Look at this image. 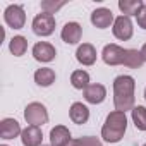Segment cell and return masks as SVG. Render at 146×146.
<instances>
[{"instance_id": "31", "label": "cell", "mask_w": 146, "mask_h": 146, "mask_svg": "<svg viewBox=\"0 0 146 146\" xmlns=\"http://www.w3.org/2000/svg\"><path fill=\"white\" fill-rule=\"evenodd\" d=\"M143 146H146V143H144V144H143Z\"/></svg>"}, {"instance_id": "29", "label": "cell", "mask_w": 146, "mask_h": 146, "mask_svg": "<svg viewBox=\"0 0 146 146\" xmlns=\"http://www.w3.org/2000/svg\"><path fill=\"white\" fill-rule=\"evenodd\" d=\"M43 146H52V144H43Z\"/></svg>"}, {"instance_id": "22", "label": "cell", "mask_w": 146, "mask_h": 146, "mask_svg": "<svg viewBox=\"0 0 146 146\" xmlns=\"http://www.w3.org/2000/svg\"><path fill=\"white\" fill-rule=\"evenodd\" d=\"M131 115H132V122H134L136 129L146 131V107H143V105L134 107L131 110Z\"/></svg>"}, {"instance_id": "7", "label": "cell", "mask_w": 146, "mask_h": 146, "mask_svg": "<svg viewBox=\"0 0 146 146\" xmlns=\"http://www.w3.org/2000/svg\"><path fill=\"white\" fill-rule=\"evenodd\" d=\"M125 48L115 45V43H110V45H105L103 50H102V58L107 65H124V58H125Z\"/></svg>"}, {"instance_id": "15", "label": "cell", "mask_w": 146, "mask_h": 146, "mask_svg": "<svg viewBox=\"0 0 146 146\" xmlns=\"http://www.w3.org/2000/svg\"><path fill=\"white\" fill-rule=\"evenodd\" d=\"M69 117H70L72 122L78 124V125L86 124L88 119H90V108L84 103H81V102H74L70 105V108H69Z\"/></svg>"}, {"instance_id": "20", "label": "cell", "mask_w": 146, "mask_h": 146, "mask_svg": "<svg viewBox=\"0 0 146 146\" xmlns=\"http://www.w3.org/2000/svg\"><path fill=\"white\" fill-rule=\"evenodd\" d=\"M70 84H72V88H76V90H86L88 86H90V74L86 70H83V69H79V70H74L70 74Z\"/></svg>"}, {"instance_id": "25", "label": "cell", "mask_w": 146, "mask_h": 146, "mask_svg": "<svg viewBox=\"0 0 146 146\" xmlns=\"http://www.w3.org/2000/svg\"><path fill=\"white\" fill-rule=\"evenodd\" d=\"M81 143H83V146H102V141L95 136H84V137H81Z\"/></svg>"}, {"instance_id": "23", "label": "cell", "mask_w": 146, "mask_h": 146, "mask_svg": "<svg viewBox=\"0 0 146 146\" xmlns=\"http://www.w3.org/2000/svg\"><path fill=\"white\" fill-rule=\"evenodd\" d=\"M64 5H65L64 0H60V2H55V0H43V2H41V11L53 16V14H55L58 9H62Z\"/></svg>"}, {"instance_id": "19", "label": "cell", "mask_w": 146, "mask_h": 146, "mask_svg": "<svg viewBox=\"0 0 146 146\" xmlns=\"http://www.w3.org/2000/svg\"><path fill=\"white\" fill-rule=\"evenodd\" d=\"M144 64V57L141 53V50L136 48H127L125 52V58H124V65L129 69H139Z\"/></svg>"}, {"instance_id": "26", "label": "cell", "mask_w": 146, "mask_h": 146, "mask_svg": "<svg viewBox=\"0 0 146 146\" xmlns=\"http://www.w3.org/2000/svg\"><path fill=\"white\" fill-rule=\"evenodd\" d=\"M65 146H83V143H81V137L79 139H70Z\"/></svg>"}, {"instance_id": "8", "label": "cell", "mask_w": 146, "mask_h": 146, "mask_svg": "<svg viewBox=\"0 0 146 146\" xmlns=\"http://www.w3.org/2000/svg\"><path fill=\"white\" fill-rule=\"evenodd\" d=\"M81 36H83V28L76 21L65 23L64 28H62V31H60V38L67 45H76V43H79L81 41Z\"/></svg>"}, {"instance_id": "28", "label": "cell", "mask_w": 146, "mask_h": 146, "mask_svg": "<svg viewBox=\"0 0 146 146\" xmlns=\"http://www.w3.org/2000/svg\"><path fill=\"white\" fill-rule=\"evenodd\" d=\"M144 100H146V88H144Z\"/></svg>"}, {"instance_id": "12", "label": "cell", "mask_w": 146, "mask_h": 146, "mask_svg": "<svg viewBox=\"0 0 146 146\" xmlns=\"http://www.w3.org/2000/svg\"><path fill=\"white\" fill-rule=\"evenodd\" d=\"M21 134H23V129L16 119H11V117L2 119V122H0V137L2 139H14Z\"/></svg>"}, {"instance_id": "17", "label": "cell", "mask_w": 146, "mask_h": 146, "mask_svg": "<svg viewBox=\"0 0 146 146\" xmlns=\"http://www.w3.org/2000/svg\"><path fill=\"white\" fill-rule=\"evenodd\" d=\"M57 79V74H55V70L50 69V67H41L35 72V83L41 88H48L55 83Z\"/></svg>"}, {"instance_id": "27", "label": "cell", "mask_w": 146, "mask_h": 146, "mask_svg": "<svg viewBox=\"0 0 146 146\" xmlns=\"http://www.w3.org/2000/svg\"><path fill=\"white\" fill-rule=\"evenodd\" d=\"M141 53H143V57H144V62H146V43L141 46Z\"/></svg>"}, {"instance_id": "6", "label": "cell", "mask_w": 146, "mask_h": 146, "mask_svg": "<svg viewBox=\"0 0 146 146\" xmlns=\"http://www.w3.org/2000/svg\"><path fill=\"white\" fill-rule=\"evenodd\" d=\"M4 19L12 29H23L26 24V14H24L23 5H17V4L9 5L4 12Z\"/></svg>"}, {"instance_id": "10", "label": "cell", "mask_w": 146, "mask_h": 146, "mask_svg": "<svg viewBox=\"0 0 146 146\" xmlns=\"http://www.w3.org/2000/svg\"><path fill=\"white\" fill-rule=\"evenodd\" d=\"M55 55H57V50H55V46H53L52 43H48V41H38V43L33 46V57H35V60H38V62H43V64L52 62V60L55 58Z\"/></svg>"}, {"instance_id": "1", "label": "cell", "mask_w": 146, "mask_h": 146, "mask_svg": "<svg viewBox=\"0 0 146 146\" xmlns=\"http://www.w3.org/2000/svg\"><path fill=\"white\" fill-rule=\"evenodd\" d=\"M134 91L136 81L132 76L122 74L113 79V105L119 112H127L134 108Z\"/></svg>"}, {"instance_id": "30", "label": "cell", "mask_w": 146, "mask_h": 146, "mask_svg": "<svg viewBox=\"0 0 146 146\" xmlns=\"http://www.w3.org/2000/svg\"><path fill=\"white\" fill-rule=\"evenodd\" d=\"M0 146H7V144H0Z\"/></svg>"}, {"instance_id": "24", "label": "cell", "mask_w": 146, "mask_h": 146, "mask_svg": "<svg viewBox=\"0 0 146 146\" xmlns=\"http://www.w3.org/2000/svg\"><path fill=\"white\" fill-rule=\"evenodd\" d=\"M136 21H137V26L139 28H143V29H146V4L141 7V11L137 12V16H136Z\"/></svg>"}, {"instance_id": "4", "label": "cell", "mask_w": 146, "mask_h": 146, "mask_svg": "<svg viewBox=\"0 0 146 146\" xmlns=\"http://www.w3.org/2000/svg\"><path fill=\"white\" fill-rule=\"evenodd\" d=\"M55 24H57L55 16L46 14V12H41V14H38L33 19L31 28H33V33L38 35V36H50L55 31Z\"/></svg>"}, {"instance_id": "2", "label": "cell", "mask_w": 146, "mask_h": 146, "mask_svg": "<svg viewBox=\"0 0 146 146\" xmlns=\"http://www.w3.org/2000/svg\"><path fill=\"white\" fill-rule=\"evenodd\" d=\"M127 131V117L125 112L113 110L107 115L105 124L102 127V137L107 143H119Z\"/></svg>"}, {"instance_id": "13", "label": "cell", "mask_w": 146, "mask_h": 146, "mask_svg": "<svg viewBox=\"0 0 146 146\" xmlns=\"http://www.w3.org/2000/svg\"><path fill=\"white\" fill-rule=\"evenodd\" d=\"M21 143H23V146H43V132H41V129L35 127V125H28L26 129H23Z\"/></svg>"}, {"instance_id": "11", "label": "cell", "mask_w": 146, "mask_h": 146, "mask_svg": "<svg viewBox=\"0 0 146 146\" xmlns=\"http://www.w3.org/2000/svg\"><path fill=\"white\" fill-rule=\"evenodd\" d=\"M83 95H84V100H86L88 103H91V105H100V103H103L105 98H107V88H105L103 84L95 83V84H90V86L83 91Z\"/></svg>"}, {"instance_id": "16", "label": "cell", "mask_w": 146, "mask_h": 146, "mask_svg": "<svg viewBox=\"0 0 146 146\" xmlns=\"http://www.w3.org/2000/svg\"><path fill=\"white\" fill-rule=\"evenodd\" d=\"M70 131L65 125H55L50 131V144L52 146H65L70 141Z\"/></svg>"}, {"instance_id": "5", "label": "cell", "mask_w": 146, "mask_h": 146, "mask_svg": "<svg viewBox=\"0 0 146 146\" xmlns=\"http://www.w3.org/2000/svg\"><path fill=\"white\" fill-rule=\"evenodd\" d=\"M112 33L117 40L120 41H127L132 38V33H134V26H132V21L131 17L127 16H119L115 17L113 21V26H112Z\"/></svg>"}, {"instance_id": "18", "label": "cell", "mask_w": 146, "mask_h": 146, "mask_svg": "<svg viewBox=\"0 0 146 146\" xmlns=\"http://www.w3.org/2000/svg\"><path fill=\"white\" fill-rule=\"evenodd\" d=\"M144 5L143 0H119V9L122 12V16H137V12L141 11V7Z\"/></svg>"}, {"instance_id": "21", "label": "cell", "mask_w": 146, "mask_h": 146, "mask_svg": "<svg viewBox=\"0 0 146 146\" xmlns=\"http://www.w3.org/2000/svg\"><path fill=\"white\" fill-rule=\"evenodd\" d=\"M9 50H11V53L14 57H23L26 53V50H28V40L24 36H21V35L14 36L9 41Z\"/></svg>"}, {"instance_id": "14", "label": "cell", "mask_w": 146, "mask_h": 146, "mask_svg": "<svg viewBox=\"0 0 146 146\" xmlns=\"http://www.w3.org/2000/svg\"><path fill=\"white\" fill-rule=\"evenodd\" d=\"M76 58L83 65H93L96 62V48L91 43H83L76 50Z\"/></svg>"}, {"instance_id": "3", "label": "cell", "mask_w": 146, "mask_h": 146, "mask_svg": "<svg viewBox=\"0 0 146 146\" xmlns=\"http://www.w3.org/2000/svg\"><path fill=\"white\" fill-rule=\"evenodd\" d=\"M24 119L29 125L35 127H41L43 124L48 122V110L43 103L40 102H33L24 108Z\"/></svg>"}, {"instance_id": "9", "label": "cell", "mask_w": 146, "mask_h": 146, "mask_svg": "<svg viewBox=\"0 0 146 146\" xmlns=\"http://www.w3.org/2000/svg\"><path fill=\"white\" fill-rule=\"evenodd\" d=\"M113 21H115V17H113L112 11L107 7H100L91 12V24L98 29H107V28L113 26Z\"/></svg>"}]
</instances>
